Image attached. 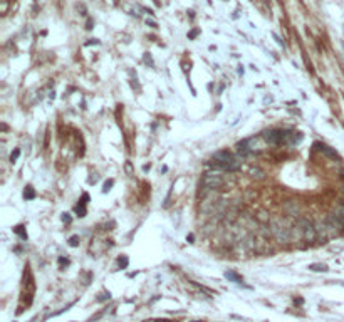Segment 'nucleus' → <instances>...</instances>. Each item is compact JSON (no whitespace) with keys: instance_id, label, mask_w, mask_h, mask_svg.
<instances>
[{"instance_id":"7","label":"nucleus","mask_w":344,"mask_h":322,"mask_svg":"<svg viewBox=\"0 0 344 322\" xmlns=\"http://www.w3.org/2000/svg\"><path fill=\"white\" fill-rule=\"evenodd\" d=\"M24 198H25V200H34V198H35L34 188H32V186H27V188H25V191H24Z\"/></svg>"},{"instance_id":"4","label":"nucleus","mask_w":344,"mask_h":322,"mask_svg":"<svg viewBox=\"0 0 344 322\" xmlns=\"http://www.w3.org/2000/svg\"><path fill=\"white\" fill-rule=\"evenodd\" d=\"M222 183H223V180L218 174H207L205 180H203V185L207 188H216V186H220Z\"/></svg>"},{"instance_id":"10","label":"nucleus","mask_w":344,"mask_h":322,"mask_svg":"<svg viewBox=\"0 0 344 322\" xmlns=\"http://www.w3.org/2000/svg\"><path fill=\"white\" fill-rule=\"evenodd\" d=\"M19 154H20V149H15L14 153L10 154V161H12V163H15V161H17V158H19Z\"/></svg>"},{"instance_id":"11","label":"nucleus","mask_w":344,"mask_h":322,"mask_svg":"<svg viewBox=\"0 0 344 322\" xmlns=\"http://www.w3.org/2000/svg\"><path fill=\"white\" fill-rule=\"evenodd\" d=\"M118 263H119V267H121V268L128 267V258H126V257H123V258H119V260H118Z\"/></svg>"},{"instance_id":"5","label":"nucleus","mask_w":344,"mask_h":322,"mask_svg":"<svg viewBox=\"0 0 344 322\" xmlns=\"http://www.w3.org/2000/svg\"><path fill=\"white\" fill-rule=\"evenodd\" d=\"M314 148H316L317 151L324 153L326 156H329V158H334V160H336V158H339V154H337L336 151L332 149V148L327 146V144H322V143H316V144H314Z\"/></svg>"},{"instance_id":"14","label":"nucleus","mask_w":344,"mask_h":322,"mask_svg":"<svg viewBox=\"0 0 344 322\" xmlns=\"http://www.w3.org/2000/svg\"><path fill=\"white\" fill-rule=\"evenodd\" d=\"M59 263H61V265H69V260L64 258V257H61V258H59Z\"/></svg>"},{"instance_id":"13","label":"nucleus","mask_w":344,"mask_h":322,"mask_svg":"<svg viewBox=\"0 0 344 322\" xmlns=\"http://www.w3.org/2000/svg\"><path fill=\"white\" fill-rule=\"evenodd\" d=\"M111 186H113V180L106 181V183H104V191H109V190H111Z\"/></svg>"},{"instance_id":"8","label":"nucleus","mask_w":344,"mask_h":322,"mask_svg":"<svg viewBox=\"0 0 344 322\" xmlns=\"http://www.w3.org/2000/svg\"><path fill=\"white\" fill-rule=\"evenodd\" d=\"M309 268L314 270V272H326V270H327V267H326L324 263H312Z\"/></svg>"},{"instance_id":"15","label":"nucleus","mask_w":344,"mask_h":322,"mask_svg":"<svg viewBox=\"0 0 344 322\" xmlns=\"http://www.w3.org/2000/svg\"><path fill=\"white\" fill-rule=\"evenodd\" d=\"M106 299H109V292H108V294H106V292H104V294H101V297H99L97 300H106Z\"/></svg>"},{"instance_id":"1","label":"nucleus","mask_w":344,"mask_h":322,"mask_svg":"<svg viewBox=\"0 0 344 322\" xmlns=\"http://www.w3.org/2000/svg\"><path fill=\"white\" fill-rule=\"evenodd\" d=\"M212 164H213L215 168H220V169L235 171V169L240 168V161L237 160V158L230 153L228 149H222V151H216V153L213 154Z\"/></svg>"},{"instance_id":"9","label":"nucleus","mask_w":344,"mask_h":322,"mask_svg":"<svg viewBox=\"0 0 344 322\" xmlns=\"http://www.w3.org/2000/svg\"><path fill=\"white\" fill-rule=\"evenodd\" d=\"M14 232H15V233H19V235H20V237L24 238V240L27 238V233L24 232V227H22V225H19V227H15V228H14Z\"/></svg>"},{"instance_id":"3","label":"nucleus","mask_w":344,"mask_h":322,"mask_svg":"<svg viewBox=\"0 0 344 322\" xmlns=\"http://www.w3.org/2000/svg\"><path fill=\"white\" fill-rule=\"evenodd\" d=\"M299 225L302 227V232H304V238L307 242H314L317 238V230L314 228V225L310 223L309 220H301Z\"/></svg>"},{"instance_id":"16","label":"nucleus","mask_w":344,"mask_h":322,"mask_svg":"<svg viewBox=\"0 0 344 322\" xmlns=\"http://www.w3.org/2000/svg\"><path fill=\"white\" fill-rule=\"evenodd\" d=\"M158 322H171V321H158Z\"/></svg>"},{"instance_id":"2","label":"nucleus","mask_w":344,"mask_h":322,"mask_svg":"<svg viewBox=\"0 0 344 322\" xmlns=\"http://www.w3.org/2000/svg\"><path fill=\"white\" fill-rule=\"evenodd\" d=\"M262 138L270 144H287V143H296V136L292 131H287V129H270V131H265L262 134Z\"/></svg>"},{"instance_id":"6","label":"nucleus","mask_w":344,"mask_h":322,"mask_svg":"<svg viewBox=\"0 0 344 322\" xmlns=\"http://www.w3.org/2000/svg\"><path fill=\"white\" fill-rule=\"evenodd\" d=\"M225 277H227V279H228L230 282H233V284H242V282H243L242 277L237 274V272H233V270H228V272H225Z\"/></svg>"},{"instance_id":"12","label":"nucleus","mask_w":344,"mask_h":322,"mask_svg":"<svg viewBox=\"0 0 344 322\" xmlns=\"http://www.w3.org/2000/svg\"><path fill=\"white\" fill-rule=\"evenodd\" d=\"M77 243H79V238H77V237H71L69 245H71V247H77Z\"/></svg>"}]
</instances>
